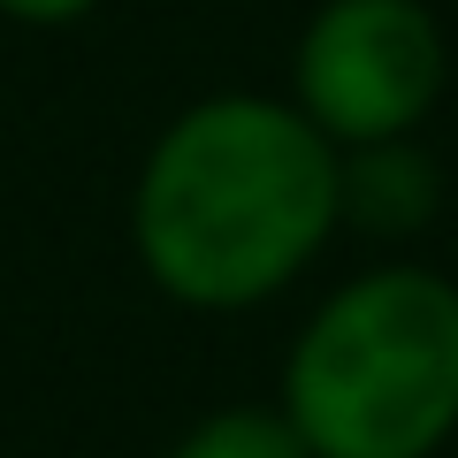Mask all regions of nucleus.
Instances as JSON below:
<instances>
[{
    "label": "nucleus",
    "mask_w": 458,
    "mask_h": 458,
    "mask_svg": "<svg viewBox=\"0 0 458 458\" xmlns=\"http://www.w3.org/2000/svg\"><path fill=\"white\" fill-rule=\"evenodd\" d=\"M336 146L283 92H207L131 176V252L183 313H252L336 245Z\"/></svg>",
    "instance_id": "f257e3e1"
},
{
    "label": "nucleus",
    "mask_w": 458,
    "mask_h": 458,
    "mask_svg": "<svg viewBox=\"0 0 458 458\" xmlns=\"http://www.w3.org/2000/svg\"><path fill=\"white\" fill-rule=\"evenodd\" d=\"M276 405L313 458H443L458 436V283L375 260L298 321Z\"/></svg>",
    "instance_id": "f03ea898"
},
{
    "label": "nucleus",
    "mask_w": 458,
    "mask_h": 458,
    "mask_svg": "<svg viewBox=\"0 0 458 458\" xmlns=\"http://www.w3.org/2000/svg\"><path fill=\"white\" fill-rule=\"evenodd\" d=\"M451 92V31L428 0H313L291 38V99L328 146L420 138Z\"/></svg>",
    "instance_id": "7ed1b4c3"
},
{
    "label": "nucleus",
    "mask_w": 458,
    "mask_h": 458,
    "mask_svg": "<svg viewBox=\"0 0 458 458\" xmlns=\"http://www.w3.org/2000/svg\"><path fill=\"white\" fill-rule=\"evenodd\" d=\"M443 214V168L420 138H382V146H344L336 153V222L375 237V245H405Z\"/></svg>",
    "instance_id": "20e7f679"
},
{
    "label": "nucleus",
    "mask_w": 458,
    "mask_h": 458,
    "mask_svg": "<svg viewBox=\"0 0 458 458\" xmlns=\"http://www.w3.org/2000/svg\"><path fill=\"white\" fill-rule=\"evenodd\" d=\"M168 458H313L306 436L291 428V412L267 397V405H214L168 443Z\"/></svg>",
    "instance_id": "39448f33"
},
{
    "label": "nucleus",
    "mask_w": 458,
    "mask_h": 458,
    "mask_svg": "<svg viewBox=\"0 0 458 458\" xmlns=\"http://www.w3.org/2000/svg\"><path fill=\"white\" fill-rule=\"evenodd\" d=\"M107 0H0V23H23V31H69V23L99 16Z\"/></svg>",
    "instance_id": "423d86ee"
}]
</instances>
